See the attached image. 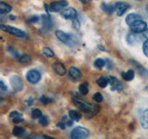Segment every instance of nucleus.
<instances>
[{"instance_id":"nucleus-1","label":"nucleus","mask_w":148,"mask_h":139,"mask_svg":"<svg viewBox=\"0 0 148 139\" xmlns=\"http://www.w3.org/2000/svg\"><path fill=\"white\" fill-rule=\"evenodd\" d=\"M72 103L75 105L79 109L82 110V112L86 113L89 117H92V116L96 115L100 109V107L97 106L96 104L88 103V102H85L84 100H82V99H79L77 97H73Z\"/></svg>"},{"instance_id":"nucleus-2","label":"nucleus","mask_w":148,"mask_h":139,"mask_svg":"<svg viewBox=\"0 0 148 139\" xmlns=\"http://www.w3.org/2000/svg\"><path fill=\"white\" fill-rule=\"evenodd\" d=\"M55 34L59 41H61L63 44H66L69 46H71V47H74V46H76L79 44V40L71 34H66V32L60 30H57Z\"/></svg>"},{"instance_id":"nucleus-3","label":"nucleus","mask_w":148,"mask_h":139,"mask_svg":"<svg viewBox=\"0 0 148 139\" xmlns=\"http://www.w3.org/2000/svg\"><path fill=\"white\" fill-rule=\"evenodd\" d=\"M89 136H90L89 131L86 128L82 126L75 127L71 133V136L73 139H85L87 137H89Z\"/></svg>"},{"instance_id":"nucleus-4","label":"nucleus","mask_w":148,"mask_h":139,"mask_svg":"<svg viewBox=\"0 0 148 139\" xmlns=\"http://www.w3.org/2000/svg\"><path fill=\"white\" fill-rule=\"evenodd\" d=\"M0 28L1 30H3L4 32H7L8 34H10L12 35H15L17 37H25L26 36V32H23L20 29H17V28L13 27V26H9V25H0Z\"/></svg>"},{"instance_id":"nucleus-5","label":"nucleus","mask_w":148,"mask_h":139,"mask_svg":"<svg viewBox=\"0 0 148 139\" xmlns=\"http://www.w3.org/2000/svg\"><path fill=\"white\" fill-rule=\"evenodd\" d=\"M26 79L28 80V82L35 85V83H37L41 80V73L37 70H31V71L27 72Z\"/></svg>"},{"instance_id":"nucleus-6","label":"nucleus","mask_w":148,"mask_h":139,"mask_svg":"<svg viewBox=\"0 0 148 139\" xmlns=\"http://www.w3.org/2000/svg\"><path fill=\"white\" fill-rule=\"evenodd\" d=\"M10 85L15 92H20L23 89V82L18 75H14L10 78Z\"/></svg>"},{"instance_id":"nucleus-7","label":"nucleus","mask_w":148,"mask_h":139,"mask_svg":"<svg viewBox=\"0 0 148 139\" xmlns=\"http://www.w3.org/2000/svg\"><path fill=\"white\" fill-rule=\"evenodd\" d=\"M130 27H131V30L133 32H137V34H138V32H145L146 30L147 24H146V22H145L143 21L139 20V21H134Z\"/></svg>"},{"instance_id":"nucleus-8","label":"nucleus","mask_w":148,"mask_h":139,"mask_svg":"<svg viewBox=\"0 0 148 139\" xmlns=\"http://www.w3.org/2000/svg\"><path fill=\"white\" fill-rule=\"evenodd\" d=\"M68 6V2L66 0H60V1H55L50 4V9L53 12L62 11L63 9Z\"/></svg>"},{"instance_id":"nucleus-9","label":"nucleus","mask_w":148,"mask_h":139,"mask_svg":"<svg viewBox=\"0 0 148 139\" xmlns=\"http://www.w3.org/2000/svg\"><path fill=\"white\" fill-rule=\"evenodd\" d=\"M61 16L66 20H73L77 17V11L73 8H67L61 11Z\"/></svg>"},{"instance_id":"nucleus-10","label":"nucleus","mask_w":148,"mask_h":139,"mask_svg":"<svg viewBox=\"0 0 148 139\" xmlns=\"http://www.w3.org/2000/svg\"><path fill=\"white\" fill-rule=\"evenodd\" d=\"M108 81H109V85L111 87V90L115 91V90H118V91H121L122 90V83L119 81V79L115 76H109L108 77Z\"/></svg>"},{"instance_id":"nucleus-11","label":"nucleus","mask_w":148,"mask_h":139,"mask_svg":"<svg viewBox=\"0 0 148 139\" xmlns=\"http://www.w3.org/2000/svg\"><path fill=\"white\" fill-rule=\"evenodd\" d=\"M129 8V5L124 2H118L115 4V11L117 12L118 16H122L126 12V10H128Z\"/></svg>"},{"instance_id":"nucleus-12","label":"nucleus","mask_w":148,"mask_h":139,"mask_svg":"<svg viewBox=\"0 0 148 139\" xmlns=\"http://www.w3.org/2000/svg\"><path fill=\"white\" fill-rule=\"evenodd\" d=\"M53 69H54L55 72L57 74H58V75H60V76L65 75L66 72H67L66 68H65V66L61 62H55L53 64Z\"/></svg>"},{"instance_id":"nucleus-13","label":"nucleus","mask_w":148,"mask_h":139,"mask_svg":"<svg viewBox=\"0 0 148 139\" xmlns=\"http://www.w3.org/2000/svg\"><path fill=\"white\" fill-rule=\"evenodd\" d=\"M42 22H43V28L45 31H48L52 27V21L49 17V15H43L42 16Z\"/></svg>"},{"instance_id":"nucleus-14","label":"nucleus","mask_w":148,"mask_h":139,"mask_svg":"<svg viewBox=\"0 0 148 139\" xmlns=\"http://www.w3.org/2000/svg\"><path fill=\"white\" fill-rule=\"evenodd\" d=\"M139 20H142V17L139 15V14L132 13V14H129V15L126 17V20L125 21H126V23L129 26H131L134 21H139Z\"/></svg>"},{"instance_id":"nucleus-15","label":"nucleus","mask_w":148,"mask_h":139,"mask_svg":"<svg viewBox=\"0 0 148 139\" xmlns=\"http://www.w3.org/2000/svg\"><path fill=\"white\" fill-rule=\"evenodd\" d=\"M69 74L71 78L75 79V80H79L82 77V73L80 72V70L76 67H71L69 70Z\"/></svg>"},{"instance_id":"nucleus-16","label":"nucleus","mask_w":148,"mask_h":139,"mask_svg":"<svg viewBox=\"0 0 148 139\" xmlns=\"http://www.w3.org/2000/svg\"><path fill=\"white\" fill-rule=\"evenodd\" d=\"M137 32H134V34H129L127 36V41L129 45H133V44H136L140 41L141 37L139 36L138 34H136Z\"/></svg>"},{"instance_id":"nucleus-17","label":"nucleus","mask_w":148,"mask_h":139,"mask_svg":"<svg viewBox=\"0 0 148 139\" xmlns=\"http://www.w3.org/2000/svg\"><path fill=\"white\" fill-rule=\"evenodd\" d=\"M141 124L143 128L145 129H148V109H145L142 114L141 117Z\"/></svg>"},{"instance_id":"nucleus-18","label":"nucleus","mask_w":148,"mask_h":139,"mask_svg":"<svg viewBox=\"0 0 148 139\" xmlns=\"http://www.w3.org/2000/svg\"><path fill=\"white\" fill-rule=\"evenodd\" d=\"M101 8L105 12H106L108 14H112L115 10V6H113V5H111L109 3H106V2L102 3Z\"/></svg>"},{"instance_id":"nucleus-19","label":"nucleus","mask_w":148,"mask_h":139,"mask_svg":"<svg viewBox=\"0 0 148 139\" xmlns=\"http://www.w3.org/2000/svg\"><path fill=\"white\" fill-rule=\"evenodd\" d=\"M134 75H135V73H134V71H133V70H129V71H127V72H122V73H121L122 78L124 79L125 81H127V82L132 81V79L134 78Z\"/></svg>"},{"instance_id":"nucleus-20","label":"nucleus","mask_w":148,"mask_h":139,"mask_svg":"<svg viewBox=\"0 0 148 139\" xmlns=\"http://www.w3.org/2000/svg\"><path fill=\"white\" fill-rule=\"evenodd\" d=\"M11 9L12 8L10 5L4 3V2H0V13L1 14H6L8 12H10Z\"/></svg>"},{"instance_id":"nucleus-21","label":"nucleus","mask_w":148,"mask_h":139,"mask_svg":"<svg viewBox=\"0 0 148 139\" xmlns=\"http://www.w3.org/2000/svg\"><path fill=\"white\" fill-rule=\"evenodd\" d=\"M79 92H80V94L82 96H85L88 94V92H89V85H88V83H82L79 86Z\"/></svg>"},{"instance_id":"nucleus-22","label":"nucleus","mask_w":148,"mask_h":139,"mask_svg":"<svg viewBox=\"0 0 148 139\" xmlns=\"http://www.w3.org/2000/svg\"><path fill=\"white\" fill-rule=\"evenodd\" d=\"M13 136H22L25 133V128L21 127V126H15L13 128Z\"/></svg>"},{"instance_id":"nucleus-23","label":"nucleus","mask_w":148,"mask_h":139,"mask_svg":"<svg viewBox=\"0 0 148 139\" xmlns=\"http://www.w3.org/2000/svg\"><path fill=\"white\" fill-rule=\"evenodd\" d=\"M69 118L74 120V122H79V120H80L81 118H82V115L76 110H69Z\"/></svg>"},{"instance_id":"nucleus-24","label":"nucleus","mask_w":148,"mask_h":139,"mask_svg":"<svg viewBox=\"0 0 148 139\" xmlns=\"http://www.w3.org/2000/svg\"><path fill=\"white\" fill-rule=\"evenodd\" d=\"M96 83L101 88H105L106 87V85L109 83V81H108V78L106 77H104V76H101L98 80L96 81Z\"/></svg>"},{"instance_id":"nucleus-25","label":"nucleus","mask_w":148,"mask_h":139,"mask_svg":"<svg viewBox=\"0 0 148 139\" xmlns=\"http://www.w3.org/2000/svg\"><path fill=\"white\" fill-rule=\"evenodd\" d=\"M18 61L22 64H26V63H29L32 61V58L28 55H21V57L18 58Z\"/></svg>"},{"instance_id":"nucleus-26","label":"nucleus","mask_w":148,"mask_h":139,"mask_svg":"<svg viewBox=\"0 0 148 139\" xmlns=\"http://www.w3.org/2000/svg\"><path fill=\"white\" fill-rule=\"evenodd\" d=\"M43 54L47 58H53L55 57V53L53 52V50L49 47H44L43 48Z\"/></svg>"},{"instance_id":"nucleus-27","label":"nucleus","mask_w":148,"mask_h":139,"mask_svg":"<svg viewBox=\"0 0 148 139\" xmlns=\"http://www.w3.org/2000/svg\"><path fill=\"white\" fill-rule=\"evenodd\" d=\"M95 66L97 69H102L106 66V60L102 59V58H97L95 60Z\"/></svg>"},{"instance_id":"nucleus-28","label":"nucleus","mask_w":148,"mask_h":139,"mask_svg":"<svg viewBox=\"0 0 148 139\" xmlns=\"http://www.w3.org/2000/svg\"><path fill=\"white\" fill-rule=\"evenodd\" d=\"M32 116L34 119H40L42 116H43V113H42V111L38 109H32Z\"/></svg>"},{"instance_id":"nucleus-29","label":"nucleus","mask_w":148,"mask_h":139,"mask_svg":"<svg viewBox=\"0 0 148 139\" xmlns=\"http://www.w3.org/2000/svg\"><path fill=\"white\" fill-rule=\"evenodd\" d=\"M92 99H94L96 103H100V102L103 101V96H102L101 93L96 92L95 94L94 95V96H92Z\"/></svg>"},{"instance_id":"nucleus-30","label":"nucleus","mask_w":148,"mask_h":139,"mask_svg":"<svg viewBox=\"0 0 148 139\" xmlns=\"http://www.w3.org/2000/svg\"><path fill=\"white\" fill-rule=\"evenodd\" d=\"M39 123L42 125V126H46L48 123H49V120L46 116H42V117L39 119Z\"/></svg>"},{"instance_id":"nucleus-31","label":"nucleus","mask_w":148,"mask_h":139,"mask_svg":"<svg viewBox=\"0 0 148 139\" xmlns=\"http://www.w3.org/2000/svg\"><path fill=\"white\" fill-rule=\"evenodd\" d=\"M7 48H8V52H9V53H11V55H12V56H14V57H16V58H20V57H21V56L18 55V53L17 52V51H16L15 49H14V48L12 47V46L8 45Z\"/></svg>"},{"instance_id":"nucleus-32","label":"nucleus","mask_w":148,"mask_h":139,"mask_svg":"<svg viewBox=\"0 0 148 139\" xmlns=\"http://www.w3.org/2000/svg\"><path fill=\"white\" fill-rule=\"evenodd\" d=\"M39 101L41 102L42 104H45V105H46V104H48V103H51V102H52L53 100L51 99V98H49V97H46V96H42V97H40Z\"/></svg>"},{"instance_id":"nucleus-33","label":"nucleus","mask_w":148,"mask_h":139,"mask_svg":"<svg viewBox=\"0 0 148 139\" xmlns=\"http://www.w3.org/2000/svg\"><path fill=\"white\" fill-rule=\"evenodd\" d=\"M21 114L20 112H18V111H12V112L9 114V118L11 120L15 119V118H18V117H21Z\"/></svg>"},{"instance_id":"nucleus-34","label":"nucleus","mask_w":148,"mask_h":139,"mask_svg":"<svg viewBox=\"0 0 148 139\" xmlns=\"http://www.w3.org/2000/svg\"><path fill=\"white\" fill-rule=\"evenodd\" d=\"M143 53H145V55L146 56V57H148V40L143 43Z\"/></svg>"},{"instance_id":"nucleus-35","label":"nucleus","mask_w":148,"mask_h":139,"mask_svg":"<svg viewBox=\"0 0 148 139\" xmlns=\"http://www.w3.org/2000/svg\"><path fill=\"white\" fill-rule=\"evenodd\" d=\"M73 27H75L76 30H79V28H80V21H78L77 18L73 19Z\"/></svg>"},{"instance_id":"nucleus-36","label":"nucleus","mask_w":148,"mask_h":139,"mask_svg":"<svg viewBox=\"0 0 148 139\" xmlns=\"http://www.w3.org/2000/svg\"><path fill=\"white\" fill-rule=\"evenodd\" d=\"M63 120H64V122L66 123L67 126H71L72 123H73V120L71 119V120H68V118H67V117H64Z\"/></svg>"},{"instance_id":"nucleus-37","label":"nucleus","mask_w":148,"mask_h":139,"mask_svg":"<svg viewBox=\"0 0 148 139\" xmlns=\"http://www.w3.org/2000/svg\"><path fill=\"white\" fill-rule=\"evenodd\" d=\"M38 21H39V17L38 16H32V17H31L29 19V21L31 23H35V22Z\"/></svg>"},{"instance_id":"nucleus-38","label":"nucleus","mask_w":148,"mask_h":139,"mask_svg":"<svg viewBox=\"0 0 148 139\" xmlns=\"http://www.w3.org/2000/svg\"><path fill=\"white\" fill-rule=\"evenodd\" d=\"M12 122H13L14 123H18V122H23V119H22V117L15 118V119H13V120H12Z\"/></svg>"},{"instance_id":"nucleus-39","label":"nucleus","mask_w":148,"mask_h":139,"mask_svg":"<svg viewBox=\"0 0 148 139\" xmlns=\"http://www.w3.org/2000/svg\"><path fill=\"white\" fill-rule=\"evenodd\" d=\"M0 88H1V90H2V91H7V90H8V87H7L6 85H5V83H4L3 81L0 82Z\"/></svg>"},{"instance_id":"nucleus-40","label":"nucleus","mask_w":148,"mask_h":139,"mask_svg":"<svg viewBox=\"0 0 148 139\" xmlns=\"http://www.w3.org/2000/svg\"><path fill=\"white\" fill-rule=\"evenodd\" d=\"M57 126L58 127V128H60V129H65V127H66V123L65 122H58V124H57Z\"/></svg>"},{"instance_id":"nucleus-41","label":"nucleus","mask_w":148,"mask_h":139,"mask_svg":"<svg viewBox=\"0 0 148 139\" xmlns=\"http://www.w3.org/2000/svg\"><path fill=\"white\" fill-rule=\"evenodd\" d=\"M106 62L108 63V64H106V65L108 66V69H111V68H112V62H111L109 59H106Z\"/></svg>"},{"instance_id":"nucleus-42","label":"nucleus","mask_w":148,"mask_h":139,"mask_svg":"<svg viewBox=\"0 0 148 139\" xmlns=\"http://www.w3.org/2000/svg\"><path fill=\"white\" fill-rule=\"evenodd\" d=\"M143 36H145V38H147V39H148V29H146L145 32H143Z\"/></svg>"},{"instance_id":"nucleus-43","label":"nucleus","mask_w":148,"mask_h":139,"mask_svg":"<svg viewBox=\"0 0 148 139\" xmlns=\"http://www.w3.org/2000/svg\"><path fill=\"white\" fill-rule=\"evenodd\" d=\"M32 100H34V99H32V97H31V98L28 99V105H32Z\"/></svg>"},{"instance_id":"nucleus-44","label":"nucleus","mask_w":148,"mask_h":139,"mask_svg":"<svg viewBox=\"0 0 148 139\" xmlns=\"http://www.w3.org/2000/svg\"><path fill=\"white\" fill-rule=\"evenodd\" d=\"M9 19H10L11 21H14L16 19V16H10V17H9Z\"/></svg>"},{"instance_id":"nucleus-45","label":"nucleus","mask_w":148,"mask_h":139,"mask_svg":"<svg viewBox=\"0 0 148 139\" xmlns=\"http://www.w3.org/2000/svg\"><path fill=\"white\" fill-rule=\"evenodd\" d=\"M80 1H82L83 4H86V2H87V0H80Z\"/></svg>"},{"instance_id":"nucleus-46","label":"nucleus","mask_w":148,"mask_h":139,"mask_svg":"<svg viewBox=\"0 0 148 139\" xmlns=\"http://www.w3.org/2000/svg\"><path fill=\"white\" fill-rule=\"evenodd\" d=\"M145 91L148 93V85H146V87H145Z\"/></svg>"},{"instance_id":"nucleus-47","label":"nucleus","mask_w":148,"mask_h":139,"mask_svg":"<svg viewBox=\"0 0 148 139\" xmlns=\"http://www.w3.org/2000/svg\"><path fill=\"white\" fill-rule=\"evenodd\" d=\"M146 10H147V13H148V4H147V6H146Z\"/></svg>"}]
</instances>
